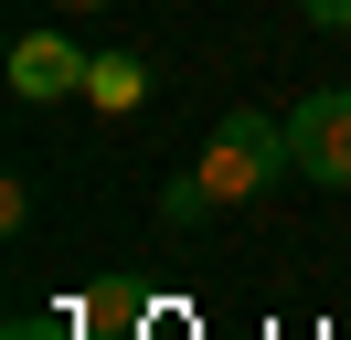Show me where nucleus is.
<instances>
[{
	"instance_id": "8",
	"label": "nucleus",
	"mask_w": 351,
	"mask_h": 340,
	"mask_svg": "<svg viewBox=\"0 0 351 340\" xmlns=\"http://www.w3.org/2000/svg\"><path fill=\"white\" fill-rule=\"evenodd\" d=\"M64 11H107V0H64Z\"/></svg>"
},
{
	"instance_id": "2",
	"label": "nucleus",
	"mask_w": 351,
	"mask_h": 340,
	"mask_svg": "<svg viewBox=\"0 0 351 340\" xmlns=\"http://www.w3.org/2000/svg\"><path fill=\"white\" fill-rule=\"evenodd\" d=\"M287 149H298V170L319 191H351V85H330V96H298V117H287Z\"/></svg>"
},
{
	"instance_id": "4",
	"label": "nucleus",
	"mask_w": 351,
	"mask_h": 340,
	"mask_svg": "<svg viewBox=\"0 0 351 340\" xmlns=\"http://www.w3.org/2000/svg\"><path fill=\"white\" fill-rule=\"evenodd\" d=\"M138 96H149V64H138V53H96V75H86V106H107V117H128Z\"/></svg>"
},
{
	"instance_id": "7",
	"label": "nucleus",
	"mask_w": 351,
	"mask_h": 340,
	"mask_svg": "<svg viewBox=\"0 0 351 340\" xmlns=\"http://www.w3.org/2000/svg\"><path fill=\"white\" fill-rule=\"evenodd\" d=\"M308 21H319V32H351V0H298Z\"/></svg>"
},
{
	"instance_id": "6",
	"label": "nucleus",
	"mask_w": 351,
	"mask_h": 340,
	"mask_svg": "<svg viewBox=\"0 0 351 340\" xmlns=\"http://www.w3.org/2000/svg\"><path fill=\"white\" fill-rule=\"evenodd\" d=\"M0 340H75V319H11Z\"/></svg>"
},
{
	"instance_id": "1",
	"label": "nucleus",
	"mask_w": 351,
	"mask_h": 340,
	"mask_svg": "<svg viewBox=\"0 0 351 340\" xmlns=\"http://www.w3.org/2000/svg\"><path fill=\"white\" fill-rule=\"evenodd\" d=\"M277 170H298V149H287V127H277V117H256V106H234V117L213 127V149H202L213 202H256Z\"/></svg>"
},
{
	"instance_id": "3",
	"label": "nucleus",
	"mask_w": 351,
	"mask_h": 340,
	"mask_svg": "<svg viewBox=\"0 0 351 340\" xmlns=\"http://www.w3.org/2000/svg\"><path fill=\"white\" fill-rule=\"evenodd\" d=\"M86 75H96V53L75 32H22V42H11V96H32V106L86 96Z\"/></svg>"
},
{
	"instance_id": "5",
	"label": "nucleus",
	"mask_w": 351,
	"mask_h": 340,
	"mask_svg": "<svg viewBox=\"0 0 351 340\" xmlns=\"http://www.w3.org/2000/svg\"><path fill=\"white\" fill-rule=\"evenodd\" d=\"M160 212H171V223H202V212H213V181H202V170H192V181H171V191H160Z\"/></svg>"
}]
</instances>
